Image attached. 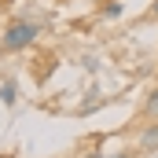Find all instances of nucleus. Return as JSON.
<instances>
[{
	"instance_id": "nucleus-1",
	"label": "nucleus",
	"mask_w": 158,
	"mask_h": 158,
	"mask_svg": "<svg viewBox=\"0 0 158 158\" xmlns=\"http://www.w3.org/2000/svg\"><path fill=\"white\" fill-rule=\"evenodd\" d=\"M40 26L37 22H30V19H15L7 30H4V37H0V48L4 52H26L33 40H37Z\"/></svg>"
},
{
	"instance_id": "nucleus-2",
	"label": "nucleus",
	"mask_w": 158,
	"mask_h": 158,
	"mask_svg": "<svg viewBox=\"0 0 158 158\" xmlns=\"http://www.w3.org/2000/svg\"><path fill=\"white\" fill-rule=\"evenodd\" d=\"M136 151H143V155L158 151V121H143V129L136 132Z\"/></svg>"
},
{
	"instance_id": "nucleus-3",
	"label": "nucleus",
	"mask_w": 158,
	"mask_h": 158,
	"mask_svg": "<svg viewBox=\"0 0 158 158\" xmlns=\"http://www.w3.org/2000/svg\"><path fill=\"white\" fill-rule=\"evenodd\" d=\"M140 118L143 121H158V85L143 96V107H140Z\"/></svg>"
},
{
	"instance_id": "nucleus-4",
	"label": "nucleus",
	"mask_w": 158,
	"mask_h": 158,
	"mask_svg": "<svg viewBox=\"0 0 158 158\" xmlns=\"http://www.w3.org/2000/svg\"><path fill=\"white\" fill-rule=\"evenodd\" d=\"M0 103H4V107H15V103H19V81L15 77L0 81Z\"/></svg>"
},
{
	"instance_id": "nucleus-5",
	"label": "nucleus",
	"mask_w": 158,
	"mask_h": 158,
	"mask_svg": "<svg viewBox=\"0 0 158 158\" xmlns=\"http://www.w3.org/2000/svg\"><path fill=\"white\" fill-rule=\"evenodd\" d=\"M121 11H125V7H121L118 0H103V7H99L103 19H121Z\"/></svg>"
},
{
	"instance_id": "nucleus-6",
	"label": "nucleus",
	"mask_w": 158,
	"mask_h": 158,
	"mask_svg": "<svg viewBox=\"0 0 158 158\" xmlns=\"http://www.w3.org/2000/svg\"><path fill=\"white\" fill-rule=\"evenodd\" d=\"M85 158H107V155H103V151H88Z\"/></svg>"
},
{
	"instance_id": "nucleus-7",
	"label": "nucleus",
	"mask_w": 158,
	"mask_h": 158,
	"mask_svg": "<svg viewBox=\"0 0 158 158\" xmlns=\"http://www.w3.org/2000/svg\"><path fill=\"white\" fill-rule=\"evenodd\" d=\"M114 158H136V155H132V151H118Z\"/></svg>"
},
{
	"instance_id": "nucleus-8",
	"label": "nucleus",
	"mask_w": 158,
	"mask_h": 158,
	"mask_svg": "<svg viewBox=\"0 0 158 158\" xmlns=\"http://www.w3.org/2000/svg\"><path fill=\"white\" fill-rule=\"evenodd\" d=\"M151 15H155V19H158V0H155V4H151Z\"/></svg>"
},
{
	"instance_id": "nucleus-9",
	"label": "nucleus",
	"mask_w": 158,
	"mask_h": 158,
	"mask_svg": "<svg viewBox=\"0 0 158 158\" xmlns=\"http://www.w3.org/2000/svg\"><path fill=\"white\" fill-rule=\"evenodd\" d=\"M155 158H158V155H155Z\"/></svg>"
}]
</instances>
